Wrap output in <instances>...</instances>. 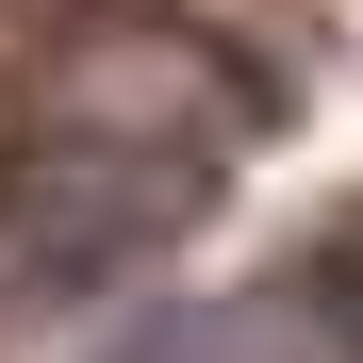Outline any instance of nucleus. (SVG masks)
Wrapping results in <instances>:
<instances>
[{
	"label": "nucleus",
	"mask_w": 363,
	"mask_h": 363,
	"mask_svg": "<svg viewBox=\"0 0 363 363\" xmlns=\"http://www.w3.org/2000/svg\"><path fill=\"white\" fill-rule=\"evenodd\" d=\"M314 297H330V314H347V330H363V231H347V248H330V264H314Z\"/></svg>",
	"instance_id": "f257e3e1"
}]
</instances>
